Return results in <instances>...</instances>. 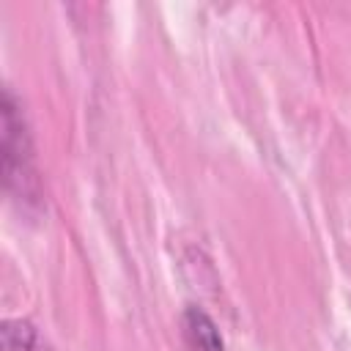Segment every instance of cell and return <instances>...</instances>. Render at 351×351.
Returning a JSON list of instances; mask_svg holds the SVG:
<instances>
[{
	"label": "cell",
	"instance_id": "6da1fadb",
	"mask_svg": "<svg viewBox=\"0 0 351 351\" xmlns=\"http://www.w3.org/2000/svg\"><path fill=\"white\" fill-rule=\"evenodd\" d=\"M3 351H36V335L27 321H8L3 329Z\"/></svg>",
	"mask_w": 351,
	"mask_h": 351
}]
</instances>
